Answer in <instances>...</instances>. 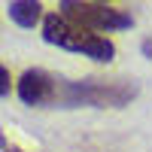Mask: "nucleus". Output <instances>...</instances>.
<instances>
[{"mask_svg": "<svg viewBox=\"0 0 152 152\" xmlns=\"http://www.w3.org/2000/svg\"><path fill=\"white\" fill-rule=\"evenodd\" d=\"M61 15L82 24L94 34H110V31H128L134 18L110 3H91V0H61Z\"/></svg>", "mask_w": 152, "mask_h": 152, "instance_id": "3", "label": "nucleus"}, {"mask_svg": "<svg viewBox=\"0 0 152 152\" xmlns=\"http://www.w3.org/2000/svg\"><path fill=\"white\" fill-rule=\"evenodd\" d=\"M6 146H9V143H6V137H3V131H0V152H3Z\"/></svg>", "mask_w": 152, "mask_h": 152, "instance_id": "7", "label": "nucleus"}, {"mask_svg": "<svg viewBox=\"0 0 152 152\" xmlns=\"http://www.w3.org/2000/svg\"><path fill=\"white\" fill-rule=\"evenodd\" d=\"M9 88H12V76H9V70L3 64H0V97H6Z\"/></svg>", "mask_w": 152, "mask_h": 152, "instance_id": "6", "label": "nucleus"}, {"mask_svg": "<svg viewBox=\"0 0 152 152\" xmlns=\"http://www.w3.org/2000/svg\"><path fill=\"white\" fill-rule=\"evenodd\" d=\"M15 91H18V100L28 107H55L58 100V79L52 73H46L40 67H31L18 76L15 82Z\"/></svg>", "mask_w": 152, "mask_h": 152, "instance_id": "4", "label": "nucleus"}, {"mask_svg": "<svg viewBox=\"0 0 152 152\" xmlns=\"http://www.w3.org/2000/svg\"><path fill=\"white\" fill-rule=\"evenodd\" d=\"M43 40L58 46V49H67V52H76V55H85L91 61H100V64H110V61L116 58L113 40H107L104 34H94V31L82 28V24L64 18L61 12L43 18Z\"/></svg>", "mask_w": 152, "mask_h": 152, "instance_id": "2", "label": "nucleus"}, {"mask_svg": "<svg viewBox=\"0 0 152 152\" xmlns=\"http://www.w3.org/2000/svg\"><path fill=\"white\" fill-rule=\"evenodd\" d=\"M137 97L134 82L119 79H58V100L55 107H94V110H119Z\"/></svg>", "mask_w": 152, "mask_h": 152, "instance_id": "1", "label": "nucleus"}, {"mask_svg": "<svg viewBox=\"0 0 152 152\" xmlns=\"http://www.w3.org/2000/svg\"><path fill=\"white\" fill-rule=\"evenodd\" d=\"M91 3H110V0H91Z\"/></svg>", "mask_w": 152, "mask_h": 152, "instance_id": "9", "label": "nucleus"}, {"mask_svg": "<svg viewBox=\"0 0 152 152\" xmlns=\"http://www.w3.org/2000/svg\"><path fill=\"white\" fill-rule=\"evenodd\" d=\"M3 152H21V149H18V146H6Z\"/></svg>", "mask_w": 152, "mask_h": 152, "instance_id": "8", "label": "nucleus"}, {"mask_svg": "<svg viewBox=\"0 0 152 152\" xmlns=\"http://www.w3.org/2000/svg\"><path fill=\"white\" fill-rule=\"evenodd\" d=\"M9 18L18 28H37L43 21V3L40 0H12L9 3Z\"/></svg>", "mask_w": 152, "mask_h": 152, "instance_id": "5", "label": "nucleus"}]
</instances>
